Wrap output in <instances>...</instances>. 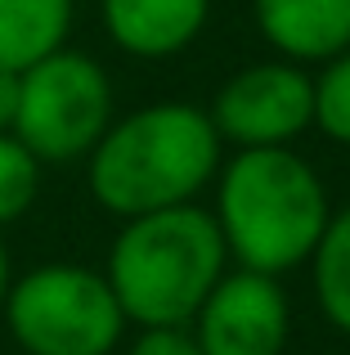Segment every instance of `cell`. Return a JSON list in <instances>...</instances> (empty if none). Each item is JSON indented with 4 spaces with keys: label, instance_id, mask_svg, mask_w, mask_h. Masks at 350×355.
I'll return each mask as SVG.
<instances>
[{
    "label": "cell",
    "instance_id": "6da1fadb",
    "mask_svg": "<svg viewBox=\"0 0 350 355\" xmlns=\"http://www.w3.org/2000/svg\"><path fill=\"white\" fill-rule=\"evenodd\" d=\"M220 130L211 113L180 99L135 108L108 121L90 148V193L104 211L131 220L144 211L193 202L220 171Z\"/></svg>",
    "mask_w": 350,
    "mask_h": 355
},
{
    "label": "cell",
    "instance_id": "7a4b0ae2",
    "mask_svg": "<svg viewBox=\"0 0 350 355\" xmlns=\"http://www.w3.org/2000/svg\"><path fill=\"white\" fill-rule=\"evenodd\" d=\"M211 216L238 266L279 279L310 261L333 207L315 166L288 144H270L238 148L216 171Z\"/></svg>",
    "mask_w": 350,
    "mask_h": 355
},
{
    "label": "cell",
    "instance_id": "3957f363",
    "mask_svg": "<svg viewBox=\"0 0 350 355\" xmlns=\"http://www.w3.org/2000/svg\"><path fill=\"white\" fill-rule=\"evenodd\" d=\"M229 270V248L207 207L144 211L122 225L108 252V288L122 306L126 324L140 329H171L193 324L198 306Z\"/></svg>",
    "mask_w": 350,
    "mask_h": 355
},
{
    "label": "cell",
    "instance_id": "277c9868",
    "mask_svg": "<svg viewBox=\"0 0 350 355\" xmlns=\"http://www.w3.org/2000/svg\"><path fill=\"white\" fill-rule=\"evenodd\" d=\"M0 315L27 355H113L126 333V315L108 279L68 261H50L14 279Z\"/></svg>",
    "mask_w": 350,
    "mask_h": 355
},
{
    "label": "cell",
    "instance_id": "5b68a950",
    "mask_svg": "<svg viewBox=\"0 0 350 355\" xmlns=\"http://www.w3.org/2000/svg\"><path fill=\"white\" fill-rule=\"evenodd\" d=\"M113 121L108 72L81 50H54L18 77L14 135L36 162H77L99 144Z\"/></svg>",
    "mask_w": 350,
    "mask_h": 355
},
{
    "label": "cell",
    "instance_id": "8992f818",
    "mask_svg": "<svg viewBox=\"0 0 350 355\" xmlns=\"http://www.w3.org/2000/svg\"><path fill=\"white\" fill-rule=\"evenodd\" d=\"M315 121L310 108V77L301 63H252L220 86L211 104V126L220 139L238 148H270L292 144Z\"/></svg>",
    "mask_w": 350,
    "mask_h": 355
},
{
    "label": "cell",
    "instance_id": "52a82bcc",
    "mask_svg": "<svg viewBox=\"0 0 350 355\" xmlns=\"http://www.w3.org/2000/svg\"><path fill=\"white\" fill-rule=\"evenodd\" d=\"M292 329L288 293L274 275L225 270L193 315L202 355H283Z\"/></svg>",
    "mask_w": 350,
    "mask_h": 355
},
{
    "label": "cell",
    "instance_id": "ba28073f",
    "mask_svg": "<svg viewBox=\"0 0 350 355\" xmlns=\"http://www.w3.org/2000/svg\"><path fill=\"white\" fill-rule=\"evenodd\" d=\"M104 32L135 59H171L189 50L211 18V0H104Z\"/></svg>",
    "mask_w": 350,
    "mask_h": 355
},
{
    "label": "cell",
    "instance_id": "9c48e42d",
    "mask_svg": "<svg viewBox=\"0 0 350 355\" xmlns=\"http://www.w3.org/2000/svg\"><path fill=\"white\" fill-rule=\"evenodd\" d=\"M252 9L288 63H328L350 50V0H252Z\"/></svg>",
    "mask_w": 350,
    "mask_h": 355
},
{
    "label": "cell",
    "instance_id": "30bf717a",
    "mask_svg": "<svg viewBox=\"0 0 350 355\" xmlns=\"http://www.w3.org/2000/svg\"><path fill=\"white\" fill-rule=\"evenodd\" d=\"M72 32V0H0V68L27 72L63 50Z\"/></svg>",
    "mask_w": 350,
    "mask_h": 355
},
{
    "label": "cell",
    "instance_id": "8fae6325",
    "mask_svg": "<svg viewBox=\"0 0 350 355\" xmlns=\"http://www.w3.org/2000/svg\"><path fill=\"white\" fill-rule=\"evenodd\" d=\"M310 275H315V302L324 320L350 338V207L328 216L310 252Z\"/></svg>",
    "mask_w": 350,
    "mask_h": 355
},
{
    "label": "cell",
    "instance_id": "7c38bea8",
    "mask_svg": "<svg viewBox=\"0 0 350 355\" xmlns=\"http://www.w3.org/2000/svg\"><path fill=\"white\" fill-rule=\"evenodd\" d=\"M36 193H41V162H36V153L14 130H0V230L14 225L18 216H27Z\"/></svg>",
    "mask_w": 350,
    "mask_h": 355
},
{
    "label": "cell",
    "instance_id": "4fadbf2b",
    "mask_svg": "<svg viewBox=\"0 0 350 355\" xmlns=\"http://www.w3.org/2000/svg\"><path fill=\"white\" fill-rule=\"evenodd\" d=\"M310 108H315L310 126H319L337 144H350V50L328 59L319 77H310Z\"/></svg>",
    "mask_w": 350,
    "mask_h": 355
},
{
    "label": "cell",
    "instance_id": "5bb4252c",
    "mask_svg": "<svg viewBox=\"0 0 350 355\" xmlns=\"http://www.w3.org/2000/svg\"><path fill=\"white\" fill-rule=\"evenodd\" d=\"M131 355H202V347L189 333V324H171V329H144Z\"/></svg>",
    "mask_w": 350,
    "mask_h": 355
},
{
    "label": "cell",
    "instance_id": "9a60e30c",
    "mask_svg": "<svg viewBox=\"0 0 350 355\" xmlns=\"http://www.w3.org/2000/svg\"><path fill=\"white\" fill-rule=\"evenodd\" d=\"M18 77H23V72L0 68V130H14V117H18Z\"/></svg>",
    "mask_w": 350,
    "mask_h": 355
},
{
    "label": "cell",
    "instance_id": "2e32d148",
    "mask_svg": "<svg viewBox=\"0 0 350 355\" xmlns=\"http://www.w3.org/2000/svg\"><path fill=\"white\" fill-rule=\"evenodd\" d=\"M9 284H14V270H9V248H5V239H0V306H5V297H9Z\"/></svg>",
    "mask_w": 350,
    "mask_h": 355
}]
</instances>
